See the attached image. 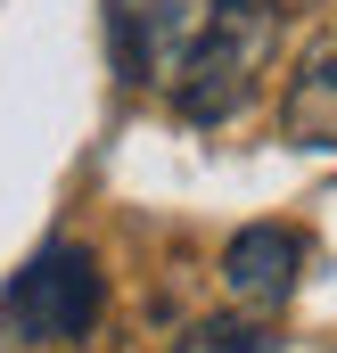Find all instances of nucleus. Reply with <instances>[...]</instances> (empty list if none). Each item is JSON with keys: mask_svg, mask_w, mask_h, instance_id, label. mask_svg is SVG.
<instances>
[{"mask_svg": "<svg viewBox=\"0 0 337 353\" xmlns=\"http://www.w3.org/2000/svg\"><path fill=\"white\" fill-rule=\"evenodd\" d=\"M271 50H280V0H214V8H206V33L189 41L181 74L165 83L173 107H181L189 123H231L255 99Z\"/></svg>", "mask_w": 337, "mask_h": 353, "instance_id": "obj_1", "label": "nucleus"}, {"mask_svg": "<svg viewBox=\"0 0 337 353\" xmlns=\"http://www.w3.org/2000/svg\"><path fill=\"white\" fill-rule=\"evenodd\" d=\"M99 304H107L99 255L75 247V239H58V247H41L33 263L8 279L0 321H8V337H17V345H75V337H90Z\"/></svg>", "mask_w": 337, "mask_h": 353, "instance_id": "obj_2", "label": "nucleus"}, {"mask_svg": "<svg viewBox=\"0 0 337 353\" xmlns=\"http://www.w3.org/2000/svg\"><path fill=\"white\" fill-rule=\"evenodd\" d=\"M206 8L214 0H107V58H115V74L140 90V83H173L181 74V58H189V41L206 33Z\"/></svg>", "mask_w": 337, "mask_h": 353, "instance_id": "obj_3", "label": "nucleus"}, {"mask_svg": "<svg viewBox=\"0 0 337 353\" xmlns=\"http://www.w3.org/2000/svg\"><path fill=\"white\" fill-rule=\"evenodd\" d=\"M296 279H305V239L280 230V222H247V230L222 247V288H231V304L271 312V304L296 296Z\"/></svg>", "mask_w": 337, "mask_h": 353, "instance_id": "obj_4", "label": "nucleus"}, {"mask_svg": "<svg viewBox=\"0 0 337 353\" xmlns=\"http://www.w3.org/2000/svg\"><path fill=\"white\" fill-rule=\"evenodd\" d=\"M280 132H288L296 148H337V41H313L305 66L288 74Z\"/></svg>", "mask_w": 337, "mask_h": 353, "instance_id": "obj_5", "label": "nucleus"}, {"mask_svg": "<svg viewBox=\"0 0 337 353\" xmlns=\"http://www.w3.org/2000/svg\"><path fill=\"white\" fill-rule=\"evenodd\" d=\"M173 353H271V329H255V321H198Z\"/></svg>", "mask_w": 337, "mask_h": 353, "instance_id": "obj_6", "label": "nucleus"}]
</instances>
